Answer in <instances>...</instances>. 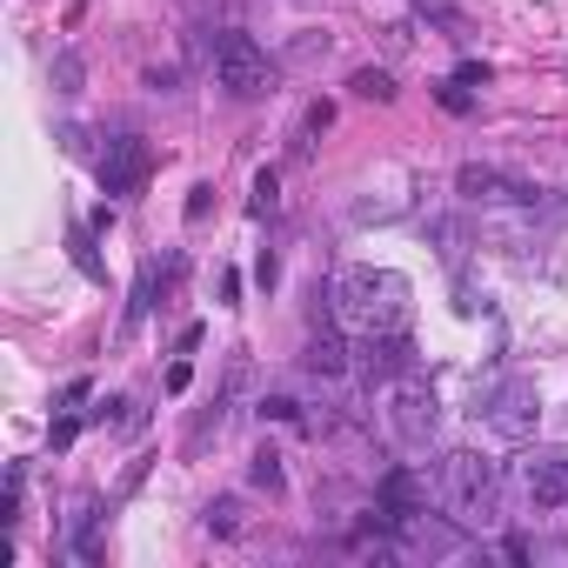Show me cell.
<instances>
[{"label":"cell","instance_id":"8fae6325","mask_svg":"<svg viewBox=\"0 0 568 568\" xmlns=\"http://www.w3.org/2000/svg\"><path fill=\"white\" fill-rule=\"evenodd\" d=\"M355 94H362V101H395V81H388L382 68H362V74H355Z\"/></svg>","mask_w":568,"mask_h":568},{"label":"cell","instance_id":"3957f363","mask_svg":"<svg viewBox=\"0 0 568 568\" xmlns=\"http://www.w3.org/2000/svg\"><path fill=\"white\" fill-rule=\"evenodd\" d=\"M214 74H221V88L227 94H267V81H274V68H267V54L247 41V34H221L214 41Z\"/></svg>","mask_w":568,"mask_h":568},{"label":"cell","instance_id":"277c9868","mask_svg":"<svg viewBox=\"0 0 568 568\" xmlns=\"http://www.w3.org/2000/svg\"><path fill=\"white\" fill-rule=\"evenodd\" d=\"M535 422H541V395H535V382H501L495 395H488V428L501 435V442H528L535 435Z\"/></svg>","mask_w":568,"mask_h":568},{"label":"cell","instance_id":"30bf717a","mask_svg":"<svg viewBox=\"0 0 568 568\" xmlns=\"http://www.w3.org/2000/svg\"><path fill=\"white\" fill-rule=\"evenodd\" d=\"M462 194H481V201H521V187H515V181L481 174V168H468V174H462Z\"/></svg>","mask_w":568,"mask_h":568},{"label":"cell","instance_id":"ba28073f","mask_svg":"<svg viewBox=\"0 0 568 568\" xmlns=\"http://www.w3.org/2000/svg\"><path fill=\"white\" fill-rule=\"evenodd\" d=\"M521 481H528V495H535V508H561V501H568V455H561V448H548V455H535V462L521 468Z\"/></svg>","mask_w":568,"mask_h":568},{"label":"cell","instance_id":"4fadbf2b","mask_svg":"<svg viewBox=\"0 0 568 568\" xmlns=\"http://www.w3.org/2000/svg\"><path fill=\"white\" fill-rule=\"evenodd\" d=\"M207 528L234 535V528H241V508H234V501H214V508H207Z\"/></svg>","mask_w":568,"mask_h":568},{"label":"cell","instance_id":"8992f818","mask_svg":"<svg viewBox=\"0 0 568 568\" xmlns=\"http://www.w3.org/2000/svg\"><path fill=\"white\" fill-rule=\"evenodd\" d=\"M141 181H148V141H134V134L108 141V154H101V187H108V194H134Z\"/></svg>","mask_w":568,"mask_h":568},{"label":"cell","instance_id":"5b68a950","mask_svg":"<svg viewBox=\"0 0 568 568\" xmlns=\"http://www.w3.org/2000/svg\"><path fill=\"white\" fill-rule=\"evenodd\" d=\"M395 435H402L408 448H422V442L435 435V395H428L415 375L395 382Z\"/></svg>","mask_w":568,"mask_h":568},{"label":"cell","instance_id":"9c48e42d","mask_svg":"<svg viewBox=\"0 0 568 568\" xmlns=\"http://www.w3.org/2000/svg\"><path fill=\"white\" fill-rule=\"evenodd\" d=\"M308 368H315V375H342V368H348V348H342L335 328H322V335L308 342Z\"/></svg>","mask_w":568,"mask_h":568},{"label":"cell","instance_id":"5bb4252c","mask_svg":"<svg viewBox=\"0 0 568 568\" xmlns=\"http://www.w3.org/2000/svg\"><path fill=\"white\" fill-rule=\"evenodd\" d=\"M54 81H61V94H74V88H81V61L61 54V61H54Z\"/></svg>","mask_w":568,"mask_h":568},{"label":"cell","instance_id":"9a60e30c","mask_svg":"<svg viewBox=\"0 0 568 568\" xmlns=\"http://www.w3.org/2000/svg\"><path fill=\"white\" fill-rule=\"evenodd\" d=\"M267 207H274V174L254 181V214H267Z\"/></svg>","mask_w":568,"mask_h":568},{"label":"cell","instance_id":"7a4b0ae2","mask_svg":"<svg viewBox=\"0 0 568 568\" xmlns=\"http://www.w3.org/2000/svg\"><path fill=\"white\" fill-rule=\"evenodd\" d=\"M442 501L462 515V521H488L495 515V462H481L475 448H455L442 462Z\"/></svg>","mask_w":568,"mask_h":568},{"label":"cell","instance_id":"6da1fadb","mask_svg":"<svg viewBox=\"0 0 568 568\" xmlns=\"http://www.w3.org/2000/svg\"><path fill=\"white\" fill-rule=\"evenodd\" d=\"M408 302H415V288H408V274H395V267H348L335 281V315L348 328H362V335L408 328Z\"/></svg>","mask_w":568,"mask_h":568},{"label":"cell","instance_id":"52a82bcc","mask_svg":"<svg viewBox=\"0 0 568 568\" xmlns=\"http://www.w3.org/2000/svg\"><path fill=\"white\" fill-rule=\"evenodd\" d=\"M415 368V348H408V335L395 328V335H368L362 342V382L375 388V382H402Z\"/></svg>","mask_w":568,"mask_h":568},{"label":"cell","instance_id":"7c38bea8","mask_svg":"<svg viewBox=\"0 0 568 568\" xmlns=\"http://www.w3.org/2000/svg\"><path fill=\"white\" fill-rule=\"evenodd\" d=\"M254 481H261V488H281V455H274V448L254 455Z\"/></svg>","mask_w":568,"mask_h":568}]
</instances>
